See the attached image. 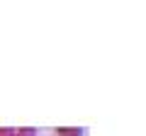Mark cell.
<instances>
[{"instance_id":"cell-1","label":"cell","mask_w":146,"mask_h":136,"mask_svg":"<svg viewBox=\"0 0 146 136\" xmlns=\"http://www.w3.org/2000/svg\"><path fill=\"white\" fill-rule=\"evenodd\" d=\"M54 136H85V129H80V126H56Z\"/></svg>"},{"instance_id":"cell-2","label":"cell","mask_w":146,"mask_h":136,"mask_svg":"<svg viewBox=\"0 0 146 136\" xmlns=\"http://www.w3.org/2000/svg\"><path fill=\"white\" fill-rule=\"evenodd\" d=\"M15 136H36V129L34 126H20Z\"/></svg>"},{"instance_id":"cell-3","label":"cell","mask_w":146,"mask_h":136,"mask_svg":"<svg viewBox=\"0 0 146 136\" xmlns=\"http://www.w3.org/2000/svg\"><path fill=\"white\" fill-rule=\"evenodd\" d=\"M17 129H12V126H0V136H15Z\"/></svg>"}]
</instances>
